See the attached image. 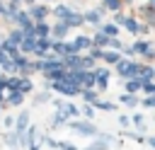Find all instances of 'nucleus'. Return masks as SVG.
<instances>
[{
  "label": "nucleus",
  "mask_w": 155,
  "mask_h": 150,
  "mask_svg": "<svg viewBox=\"0 0 155 150\" xmlns=\"http://www.w3.org/2000/svg\"><path fill=\"white\" fill-rule=\"evenodd\" d=\"M119 73L133 77V75L138 73V63H133V60H121V63H119Z\"/></svg>",
  "instance_id": "nucleus-1"
},
{
  "label": "nucleus",
  "mask_w": 155,
  "mask_h": 150,
  "mask_svg": "<svg viewBox=\"0 0 155 150\" xmlns=\"http://www.w3.org/2000/svg\"><path fill=\"white\" fill-rule=\"evenodd\" d=\"M34 46H36L34 31H24V36H22V51H34Z\"/></svg>",
  "instance_id": "nucleus-2"
},
{
  "label": "nucleus",
  "mask_w": 155,
  "mask_h": 150,
  "mask_svg": "<svg viewBox=\"0 0 155 150\" xmlns=\"http://www.w3.org/2000/svg\"><path fill=\"white\" fill-rule=\"evenodd\" d=\"M53 87H56L58 92H63V94H75V92H78V85H73V82H68V80L53 82Z\"/></svg>",
  "instance_id": "nucleus-3"
},
{
  "label": "nucleus",
  "mask_w": 155,
  "mask_h": 150,
  "mask_svg": "<svg viewBox=\"0 0 155 150\" xmlns=\"http://www.w3.org/2000/svg\"><path fill=\"white\" fill-rule=\"evenodd\" d=\"M46 12H48V7H46V5H34V7H29V17L39 19V22L46 17Z\"/></svg>",
  "instance_id": "nucleus-4"
},
{
  "label": "nucleus",
  "mask_w": 155,
  "mask_h": 150,
  "mask_svg": "<svg viewBox=\"0 0 155 150\" xmlns=\"http://www.w3.org/2000/svg\"><path fill=\"white\" fill-rule=\"evenodd\" d=\"M63 22H65L68 27H80V24L85 22V15H78V12H70V15H68V17L63 19Z\"/></svg>",
  "instance_id": "nucleus-5"
},
{
  "label": "nucleus",
  "mask_w": 155,
  "mask_h": 150,
  "mask_svg": "<svg viewBox=\"0 0 155 150\" xmlns=\"http://www.w3.org/2000/svg\"><path fill=\"white\" fill-rule=\"evenodd\" d=\"M63 65H65V68H75V70H78V68H82V58H78V56L68 53V58L63 60Z\"/></svg>",
  "instance_id": "nucleus-6"
},
{
  "label": "nucleus",
  "mask_w": 155,
  "mask_h": 150,
  "mask_svg": "<svg viewBox=\"0 0 155 150\" xmlns=\"http://www.w3.org/2000/svg\"><path fill=\"white\" fill-rule=\"evenodd\" d=\"M48 31H51V27L41 19V22H36V27H34V36H48Z\"/></svg>",
  "instance_id": "nucleus-7"
},
{
  "label": "nucleus",
  "mask_w": 155,
  "mask_h": 150,
  "mask_svg": "<svg viewBox=\"0 0 155 150\" xmlns=\"http://www.w3.org/2000/svg\"><path fill=\"white\" fill-rule=\"evenodd\" d=\"M73 128H75V131H80V133H85V135L97 133V128H94L92 123H73Z\"/></svg>",
  "instance_id": "nucleus-8"
},
{
  "label": "nucleus",
  "mask_w": 155,
  "mask_h": 150,
  "mask_svg": "<svg viewBox=\"0 0 155 150\" xmlns=\"http://www.w3.org/2000/svg\"><path fill=\"white\" fill-rule=\"evenodd\" d=\"M73 46H75V51H80V48H90V46H92V39H87V36H78V39L73 41Z\"/></svg>",
  "instance_id": "nucleus-9"
},
{
  "label": "nucleus",
  "mask_w": 155,
  "mask_h": 150,
  "mask_svg": "<svg viewBox=\"0 0 155 150\" xmlns=\"http://www.w3.org/2000/svg\"><path fill=\"white\" fill-rule=\"evenodd\" d=\"M94 82H97L99 87H107V82H109V73H107V70H97V73H94Z\"/></svg>",
  "instance_id": "nucleus-10"
},
{
  "label": "nucleus",
  "mask_w": 155,
  "mask_h": 150,
  "mask_svg": "<svg viewBox=\"0 0 155 150\" xmlns=\"http://www.w3.org/2000/svg\"><path fill=\"white\" fill-rule=\"evenodd\" d=\"M34 135H36V128H29V131L24 133V138H22V145H27V148H31V145H36V140H34Z\"/></svg>",
  "instance_id": "nucleus-11"
},
{
  "label": "nucleus",
  "mask_w": 155,
  "mask_h": 150,
  "mask_svg": "<svg viewBox=\"0 0 155 150\" xmlns=\"http://www.w3.org/2000/svg\"><path fill=\"white\" fill-rule=\"evenodd\" d=\"M27 126H29V114L24 111V114H19V119H17V133H22Z\"/></svg>",
  "instance_id": "nucleus-12"
},
{
  "label": "nucleus",
  "mask_w": 155,
  "mask_h": 150,
  "mask_svg": "<svg viewBox=\"0 0 155 150\" xmlns=\"http://www.w3.org/2000/svg\"><path fill=\"white\" fill-rule=\"evenodd\" d=\"M107 44H109V36H107L104 31H99V34L92 39V46H107Z\"/></svg>",
  "instance_id": "nucleus-13"
},
{
  "label": "nucleus",
  "mask_w": 155,
  "mask_h": 150,
  "mask_svg": "<svg viewBox=\"0 0 155 150\" xmlns=\"http://www.w3.org/2000/svg\"><path fill=\"white\" fill-rule=\"evenodd\" d=\"M99 17H102V10H92V12H87V15H85V22L97 24V22H99Z\"/></svg>",
  "instance_id": "nucleus-14"
},
{
  "label": "nucleus",
  "mask_w": 155,
  "mask_h": 150,
  "mask_svg": "<svg viewBox=\"0 0 155 150\" xmlns=\"http://www.w3.org/2000/svg\"><path fill=\"white\" fill-rule=\"evenodd\" d=\"M68 29H70V27H68L65 22H61V24H56V27H53L51 31H53L56 36H65V34H68Z\"/></svg>",
  "instance_id": "nucleus-15"
},
{
  "label": "nucleus",
  "mask_w": 155,
  "mask_h": 150,
  "mask_svg": "<svg viewBox=\"0 0 155 150\" xmlns=\"http://www.w3.org/2000/svg\"><path fill=\"white\" fill-rule=\"evenodd\" d=\"M133 51H138V53H153V48H150V44H145V41H138L136 46H133Z\"/></svg>",
  "instance_id": "nucleus-16"
},
{
  "label": "nucleus",
  "mask_w": 155,
  "mask_h": 150,
  "mask_svg": "<svg viewBox=\"0 0 155 150\" xmlns=\"http://www.w3.org/2000/svg\"><path fill=\"white\" fill-rule=\"evenodd\" d=\"M53 12H56V17H61V19H65V17H68V15L73 12V10H70V7H65V5H58V7L53 10Z\"/></svg>",
  "instance_id": "nucleus-17"
},
{
  "label": "nucleus",
  "mask_w": 155,
  "mask_h": 150,
  "mask_svg": "<svg viewBox=\"0 0 155 150\" xmlns=\"http://www.w3.org/2000/svg\"><path fill=\"white\" fill-rule=\"evenodd\" d=\"M109 140H111V138L107 135L104 140H97V143H92V145H90L87 150H107V143H109Z\"/></svg>",
  "instance_id": "nucleus-18"
},
{
  "label": "nucleus",
  "mask_w": 155,
  "mask_h": 150,
  "mask_svg": "<svg viewBox=\"0 0 155 150\" xmlns=\"http://www.w3.org/2000/svg\"><path fill=\"white\" fill-rule=\"evenodd\" d=\"M138 87H143V80H136V77H133L131 82H126V90H128V92H136Z\"/></svg>",
  "instance_id": "nucleus-19"
},
{
  "label": "nucleus",
  "mask_w": 155,
  "mask_h": 150,
  "mask_svg": "<svg viewBox=\"0 0 155 150\" xmlns=\"http://www.w3.org/2000/svg\"><path fill=\"white\" fill-rule=\"evenodd\" d=\"M7 102H10V104H22V92H12V94H7Z\"/></svg>",
  "instance_id": "nucleus-20"
},
{
  "label": "nucleus",
  "mask_w": 155,
  "mask_h": 150,
  "mask_svg": "<svg viewBox=\"0 0 155 150\" xmlns=\"http://www.w3.org/2000/svg\"><path fill=\"white\" fill-rule=\"evenodd\" d=\"M22 36H24V31H12L7 41H10V44H19V41H22Z\"/></svg>",
  "instance_id": "nucleus-21"
},
{
  "label": "nucleus",
  "mask_w": 155,
  "mask_h": 150,
  "mask_svg": "<svg viewBox=\"0 0 155 150\" xmlns=\"http://www.w3.org/2000/svg\"><path fill=\"white\" fill-rule=\"evenodd\" d=\"M121 102H124V104H126V106H136V104H138V102H136V97H133V94H124V97H121Z\"/></svg>",
  "instance_id": "nucleus-22"
},
{
  "label": "nucleus",
  "mask_w": 155,
  "mask_h": 150,
  "mask_svg": "<svg viewBox=\"0 0 155 150\" xmlns=\"http://www.w3.org/2000/svg\"><path fill=\"white\" fill-rule=\"evenodd\" d=\"M5 143H7L10 148H17V133H7V135H5Z\"/></svg>",
  "instance_id": "nucleus-23"
},
{
  "label": "nucleus",
  "mask_w": 155,
  "mask_h": 150,
  "mask_svg": "<svg viewBox=\"0 0 155 150\" xmlns=\"http://www.w3.org/2000/svg\"><path fill=\"white\" fill-rule=\"evenodd\" d=\"M102 31H104L107 36H111V39L116 36V27H114V24H107V27H102Z\"/></svg>",
  "instance_id": "nucleus-24"
},
{
  "label": "nucleus",
  "mask_w": 155,
  "mask_h": 150,
  "mask_svg": "<svg viewBox=\"0 0 155 150\" xmlns=\"http://www.w3.org/2000/svg\"><path fill=\"white\" fill-rule=\"evenodd\" d=\"M15 87H19V90L24 92V90H31V82H29V80H17V85H15Z\"/></svg>",
  "instance_id": "nucleus-25"
},
{
  "label": "nucleus",
  "mask_w": 155,
  "mask_h": 150,
  "mask_svg": "<svg viewBox=\"0 0 155 150\" xmlns=\"http://www.w3.org/2000/svg\"><path fill=\"white\" fill-rule=\"evenodd\" d=\"M82 97H85L87 102H97V94H94L92 90H85V92H82Z\"/></svg>",
  "instance_id": "nucleus-26"
},
{
  "label": "nucleus",
  "mask_w": 155,
  "mask_h": 150,
  "mask_svg": "<svg viewBox=\"0 0 155 150\" xmlns=\"http://www.w3.org/2000/svg\"><path fill=\"white\" fill-rule=\"evenodd\" d=\"M104 2H107L109 10H119V7H121V0H104Z\"/></svg>",
  "instance_id": "nucleus-27"
},
{
  "label": "nucleus",
  "mask_w": 155,
  "mask_h": 150,
  "mask_svg": "<svg viewBox=\"0 0 155 150\" xmlns=\"http://www.w3.org/2000/svg\"><path fill=\"white\" fill-rule=\"evenodd\" d=\"M104 60L107 63H116L119 60V53H104Z\"/></svg>",
  "instance_id": "nucleus-28"
},
{
  "label": "nucleus",
  "mask_w": 155,
  "mask_h": 150,
  "mask_svg": "<svg viewBox=\"0 0 155 150\" xmlns=\"http://www.w3.org/2000/svg\"><path fill=\"white\" fill-rule=\"evenodd\" d=\"M97 109H107V111H111V109H114V104H107V102H97Z\"/></svg>",
  "instance_id": "nucleus-29"
},
{
  "label": "nucleus",
  "mask_w": 155,
  "mask_h": 150,
  "mask_svg": "<svg viewBox=\"0 0 155 150\" xmlns=\"http://www.w3.org/2000/svg\"><path fill=\"white\" fill-rule=\"evenodd\" d=\"M109 46H111V48H121V41H119V39H111Z\"/></svg>",
  "instance_id": "nucleus-30"
},
{
  "label": "nucleus",
  "mask_w": 155,
  "mask_h": 150,
  "mask_svg": "<svg viewBox=\"0 0 155 150\" xmlns=\"http://www.w3.org/2000/svg\"><path fill=\"white\" fill-rule=\"evenodd\" d=\"M143 104H145V106H155V94H153V97H148Z\"/></svg>",
  "instance_id": "nucleus-31"
},
{
  "label": "nucleus",
  "mask_w": 155,
  "mask_h": 150,
  "mask_svg": "<svg viewBox=\"0 0 155 150\" xmlns=\"http://www.w3.org/2000/svg\"><path fill=\"white\" fill-rule=\"evenodd\" d=\"M133 123L136 126H143V116H133Z\"/></svg>",
  "instance_id": "nucleus-32"
},
{
  "label": "nucleus",
  "mask_w": 155,
  "mask_h": 150,
  "mask_svg": "<svg viewBox=\"0 0 155 150\" xmlns=\"http://www.w3.org/2000/svg\"><path fill=\"white\" fill-rule=\"evenodd\" d=\"M58 148H61V150H75V148H73V145H65V143H63V145H61V143H58Z\"/></svg>",
  "instance_id": "nucleus-33"
},
{
  "label": "nucleus",
  "mask_w": 155,
  "mask_h": 150,
  "mask_svg": "<svg viewBox=\"0 0 155 150\" xmlns=\"http://www.w3.org/2000/svg\"><path fill=\"white\" fill-rule=\"evenodd\" d=\"M148 143H150V145H153V148H155V138H150V140H148Z\"/></svg>",
  "instance_id": "nucleus-34"
},
{
  "label": "nucleus",
  "mask_w": 155,
  "mask_h": 150,
  "mask_svg": "<svg viewBox=\"0 0 155 150\" xmlns=\"http://www.w3.org/2000/svg\"><path fill=\"white\" fill-rule=\"evenodd\" d=\"M0 102H2V85H0Z\"/></svg>",
  "instance_id": "nucleus-35"
},
{
  "label": "nucleus",
  "mask_w": 155,
  "mask_h": 150,
  "mask_svg": "<svg viewBox=\"0 0 155 150\" xmlns=\"http://www.w3.org/2000/svg\"><path fill=\"white\" fill-rule=\"evenodd\" d=\"M150 2H153V7H155V0H150Z\"/></svg>",
  "instance_id": "nucleus-36"
},
{
  "label": "nucleus",
  "mask_w": 155,
  "mask_h": 150,
  "mask_svg": "<svg viewBox=\"0 0 155 150\" xmlns=\"http://www.w3.org/2000/svg\"><path fill=\"white\" fill-rule=\"evenodd\" d=\"M0 12H2V5H0Z\"/></svg>",
  "instance_id": "nucleus-37"
}]
</instances>
